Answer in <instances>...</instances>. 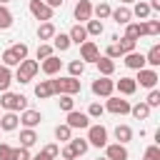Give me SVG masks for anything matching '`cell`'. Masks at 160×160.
I'll return each mask as SVG.
<instances>
[{
    "label": "cell",
    "instance_id": "ee69618b",
    "mask_svg": "<svg viewBox=\"0 0 160 160\" xmlns=\"http://www.w3.org/2000/svg\"><path fill=\"white\" fill-rule=\"evenodd\" d=\"M145 105H148V108H158V105H160V92L152 90V92L148 95V102H145Z\"/></svg>",
    "mask_w": 160,
    "mask_h": 160
},
{
    "label": "cell",
    "instance_id": "7c38bea8",
    "mask_svg": "<svg viewBox=\"0 0 160 160\" xmlns=\"http://www.w3.org/2000/svg\"><path fill=\"white\" fill-rule=\"evenodd\" d=\"M40 120H42V118H40V112H38V110H22V115H20V122H22L25 128H30V130H32Z\"/></svg>",
    "mask_w": 160,
    "mask_h": 160
},
{
    "label": "cell",
    "instance_id": "f546056e",
    "mask_svg": "<svg viewBox=\"0 0 160 160\" xmlns=\"http://www.w3.org/2000/svg\"><path fill=\"white\" fill-rule=\"evenodd\" d=\"M145 62H150L152 68H158V65H160V45H152V48H150V52H148Z\"/></svg>",
    "mask_w": 160,
    "mask_h": 160
},
{
    "label": "cell",
    "instance_id": "60d3db41",
    "mask_svg": "<svg viewBox=\"0 0 160 160\" xmlns=\"http://www.w3.org/2000/svg\"><path fill=\"white\" fill-rule=\"evenodd\" d=\"M160 32V22L158 20H148L145 22V35H158Z\"/></svg>",
    "mask_w": 160,
    "mask_h": 160
},
{
    "label": "cell",
    "instance_id": "e575fe53",
    "mask_svg": "<svg viewBox=\"0 0 160 160\" xmlns=\"http://www.w3.org/2000/svg\"><path fill=\"white\" fill-rule=\"evenodd\" d=\"M85 32H88V35H100V32H102V22H100V20H88Z\"/></svg>",
    "mask_w": 160,
    "mask_h": 160
},
{
    "label": "cell",
    "instance_id": "5bb4252c",
    "mask_svg": "<svg viewBox=\"0 0 160 160\" xmlns=\"http://www.w3.org/2000/svg\"><path fill=\"white\" fill-rule=\"evenodd\" d=\"M142 35H145V22H128V28H125V38L138 40V38H142Z\"/></svg>",
    "mask_w": 160,
    "mask_h": 160
},
{
    "label": "cell",
    "instance_id": "bcb514c9",
    "mask_svg": "<svg viewBox=\"0 0 160 160\" xmlns=\"http://www.w3.org/2000/svg\"><path fill=\"white\" fill-rule=\"evenodd\" d=\"M52 55V48L50 45H40L38 48V60H45V58H50Z\"/></svg>",
    "mask_w": 160,
    "mask_h": 160
},
{
    "label": "cell",
    "instance_id": "e0dca14e",
    "mask_svg": "<svg viewBox=\"0 0 160 160\" xmlns=\"http://www.w3.org/2000/svg\"><path fill=\"white\" fill-rule=\"evenodd\" d=\"M115 88H118L122 95H132L135 88H138V82H135V78H120V80L115 82Z\"/></svg>",
    "mask_w": 160,
    "mask_h": 160
},
{
    "label": "cell",
    "instance_id": "836d02e7",
    "mask_svg": "<svg viewBox=\"0 0 160 160\" xmlns=\"http://www.w3.org/2000/svg\"><path fill=\"white\" fill-rule=\"evenodd\" d=\"M70 130H72V128H68V125H58V128H55V138H58V140L70 142V138H72V135H70Z\"/></svg>",
    "mask_w": 160,
    "mask_h": 160
},
{
    "label": "cell",
    "instance_id": "3957f363",
    "mask_svg": "<svg viewBox=\"0 0 160 160\" xmlns=\"http://www.w3.org/2000/svg\"><path fill=\"white\" fill-rule=\"evenodd\" d=\"M52 88H55V92L75 95V92H80V80L78 78H60V80H52Z\"/></svg>",
    "mask_w": 160,
    "mask_h": 160
},
{
    "label": "cell",
    "instance_id": "6da1fadb",
    "mask_svg": "<svg viewBox=\"0 0 160 160\" xmlns=\"http://www.w3.org/2000/svg\"><path fill=\"white\" fill-rule=\"evenodd\" d=\"M0 105H2L8 112H18V110H25V108H28V98L20 95V92H2Z\"/></svg>",
    "mask_w": 160,
    "mask_h": 160
},
{
    "label": "cell",
    "instance_id": "ffe728a7",
    "mask_svg": "<svg viewBox=\"0 0 160 160\" xmlns=\"http://www.w3.org/2000/svg\"><path fill=\"white\" fill-rule=\"evenodd\" d=\"M18 122H20V118H18L15 112H5V115L0 118V128H2V130H8V132H10V130H15V128H18Z\"/></svg>",
    "mask_w": 160,
    "mask_h": 160
},
{
    "label": "cell",
    "instance_id": "f907efd6",
    "mask_svg": "<svg viewBox=\"0 0 160 160\" xmlns=\"http://www.w3.org/2000/svg\"><path fill=\"white\" fill-rule=\"evenodd\" d=\"M62 158H65V160H75L78 155H75V150H72L70 145H65V148H62Z\"/></svg>",
    "mask_w": 160,
    "mask_h": 160
},
{
    "label": "cell",
    "instance_id": "5b68a950",
    "mask_svg": "<svg viewBox=\"0 0 160 160\" xmlns=\"http://www.w3.org/2000/svg\"><path fill=\"white\" fill-rule=\"evenodd\" d=\"M30 12L38 18V20H52V8H48L45 2H40V0H30Z\"/></svg>",
    "mask_w": 160,
    "mask_h": 160
},
{
    "label": "cell",
    "instance_id": "d6a6232c",
    "mask_svg": "<svg viewBox=\"0 0 160 160\" xmlns=\"http://www.w3.org/2000/svg\"><path fill=\"white\" fill-rule=\"evenodd\" d=\"M68 70H70V78H78V75H82V70H85V62H82V60H72V62L68 65Z\"/></svg>",
    "mask_w": 160,
    "mask_h": 160
},
{
    "label": "cell",
    "instance_id": "83f0119b",
    "mask_svg": "<svg viewBox=\"0 0 160 160\" xmlns=\"http://www.w3.org/2000/svg\"><path fill=\"white\" fill-rule=\"evenodd\" d=\"M70 148L75 150V155H85L88 152V140H82V138H70Z\"/></svg>",
    "mask_w": 160,
    "mask_h": 160
},
{
    "label": "cell",
    "instance_id": "ab89813d",
    "mask_svg": "<svg viewBox=\"0 0 160 160\" xmlns=\"http://www.w3.org/2000/svg\"><path fill=\"white\" fill-rule=\"evenodd\" d=\"M110 12H112V10H110V5H108V2H100V5L95 8V15H98V20H102V18H108Z\"/></svg>",
    "mask_w": 160,
    "mask_h": 160
},
{
    "label": "cell",
    "instance_id": "4316f807",
    "mask_svg": "<svg viewBox=\"0 0 160 160\" xmlns=\"http://www.w3.org/2000/svg\"><path fill=\"white\" fill-rule=\"evenodd\" d=\"M135 42H138V40H130V38H120V42H115V45H118L120 55H128V52H135Z\"/></svg>",
    "mask_w": 160,
    "mask_h": 160
},
{
    "label": "cell",
    "instance_id": "44dd1931",
    "mask_svg": "<svg viewBox=\"0 0 160 160\" xmlns=\"http://www.w3.org/2000/svg\"><path fill=\"white\" fill-rule=\"evenodd\" d=\"M95 65H98V70L102 72V78L112 75V70H115V62H112L110 58H98V60H95Z\"/></svg>",
    "mask_w": 160,
    "mask_h": 160
},
{
    "label": "cell",
    "instance_id": "d6986e66",
    "mask_svg": "<svg viewBox=\"0 0 160 160\" xmlns=\"http://www.w3.org/2000/svg\"><path fill=\"white\" fill-rule=\"evenodd\" d=\"M35 95H38V98H50V95H55L52 80H42V82H38V85H35Z\"/></svg>",
    "mask_w": 160,
    "mask_h": 160
},
{
    "label": "cell",
    "instance_id": "4fadbf2b",
    "mask_svg": "<svg viewBox=\"0 0 160 160\" xmlns=\"http://www.w3.org/2000/svg\"><path fill=\"white\" fill-rule=\"evenodd\" d=\"M90 15H92V5H90L88 0H78V5H75V18H78V20H90Z\"/></svg>",
    "mask_w": 160,
    "mask_h": 160
},
{
    "label": "cell",
    "instance_id": "603a6c76",
    "mask_svg": "<svg viewBox=\"0 0 160 160\" xmlns=\"http://www.w3.org/2000/svg\"><path fill=\"white\" fill-rule=\"evenodd\" d=\"M68 38H70V42L82 45V42H85V38H88V32H85V28H82V25H75V28L70 30V35H68Z\"/></svg>",
    "mask_w": 160,
    "mask_h": 160
},
{
    "label": "cell",
    "instance_id": "d590c367",
    "mask_svg": "<svg viewBox=\"0 0 160 160\" xmlns=\"http://www.w3.org/2000/svg\"><path fill=\"white\" fill-rule=\"evenodd\" d=\"M10 50H12L15 55H18V60H20V62H22V60L28 58V45H25V42H18V45H12Z\"/></svg>",
    "mask_w": 160,
    "mask_h": 160
},
{
    "label": "cell",
    "instance_id": "8fae6325",
    "mask_svg": "<svg viewBox=\"0 0 160 160\" xmlns=\"http://www.w3.org/2000/svg\"><path fill=\"white\" fill-rule=\"evenodd\" d=\"M105 158H108V160H128V150H125V145L115 142V145H108Z\"/></svg>",
    "mask_w": 160,
    "mask_h": 160
},
{
    "label": "cell",
    "instance_id": "7402d4cb",
    "mask_svg": "<svg viewBox=\"0 0 160 160\" xmlns=\"http://www.w3.org/2000/svg\"><path fill=\"white\" fill-rule=\"evenodd\" d=\"M35 142H38L35 130H30V128H28V130H22V132H20V148H32Z\"/></svg>",
    "mask_w": 160,
    "mask_h": 160
},
{
    "label": "cell",
    "instance_id": "4dcf8cb0",
    "mask_svg": "<svg viewBox=\"0 0 160 160\" xmlns=\"http://www.w3.org/2000/svg\"><path fill=\"white\" fill-rule=\"evenodd\" d=\"M10 82H12V75H10V70H8V68H0V90H2V92H8Z\"/></svg>",
    "mask_w": 160,
    "mask_h": 160
},
{
    "label": "cell",
    "instance_id": "6f0895ef",
    "mask_svg": "<svg viewBox=\"0 0 160 160\" xmlns=\"http://www.w3.org/2000/svg\"><path fill=\"white\" fill-rule=\"evenodd\" d=\"M98 160H108V158H98Z\"/></svg>",
    "mask_w": 160,
    "mask_h": 160
},
{
    "label": "cell",
    "instance_id": "9c48e42d",
    "mask_svg": "<svg viewBox=\"0 0 160 160\" xmlns=\"http://www.w3.org/2000/svg\"><path fill=\"white\" fill-rule=\"evenodd\" d=\"M98 58H100V52H98V45L85 40V42L80 45V60H90V62H95Z\"/></svg>",
    "mask_w": 160,
    "mask_h": 160
},
{
    "label": "cell",
    "instance_id": "c3c4849f",
    "mask_svg": "<svg viewBox=\"0 0 160 160\" xmlns=\"http://www.w3.org/2000/svg\"><path fill=\"white\" fill-rule=\"evenodd\" d=\"M42 152L52 160V158H58V152H60V150H58V145H45V150H42Z\"/></svg>",
    "mask_w": 160,
    "mask_h": 160
},
{
    "label": "cell",
    "instance_id": "2e32d148",
    "mask_svg": "<svg viewBox=\"0 0 160 160\" xmlns=\"http://www.w3.org/2000/svg\"><path fill=\"white\" fill-rule=\"evenodd\" d=\"M60 65H62V60L55 58V55H50V58L42 60V72H45V75H55V72L60 70Z\"/></svg>",
    "mask_w": 160,
    "mask_h": 160
},
{
    "label": "cell",
    "instance_id": "7a4b0ae2",
    "mask_svg": "<svg viewBox=\"0 0 160 160\" xmlns=\"http://www.w3.org/2000/svg\"><path fill=\"white\" fill-rule=\"evenodd\" d=\"M38 70H40V65H38L35 60H22L20 68H18V72H15V80H18V82H30Z\"/></svg>",
    "mask_w": 160,
    "mask_h": 160
},
{
    "label": "cell",
    "instance_id": "cb8c5ba5",
    "mask_svg": "<svg viewBox=\"0 0 160 160\" xmlns=\"http://www.w3.org/2000/svg\"><path fill=\"white\" fill-rule=\"evenodd\" d=\"M130 112H132L135 120H145V118L150 115V108H148L145 102H138V105H130Z\"/></svg>",
    "mask_w": 160,
    "mask_h": 160
},
{
    "label": "cell",
    "instance_id": "ac0fdd59",
    "mask_svg": "<svg viewBox=\"0 0 160 160\" xmlns=\"http://www.w3.org/2000/svg\"><path fill=\"white\" fill-rule=\"evenodd\" d=\"M110 15L115 18V22H118V25H128V22H130V18H132V10L122 5V8H118V10H112Z\"/></svg>",
    "mask_w": 160,
    "mask_h": 160
},
{
    "label": "cell",
    "instance_id": "8d00e7d4",
    "mask_svg": "<svg viewBox=\"0 0 160 160\" xmlns=\"http://www.w3.org/2000/svg\"><path fill=\"white\" fill-rule=\"evenodd\" d=\"M2 62H5V68H10V65H20V60H18V55H15L12 50H5V52H2Z\"/></svg>",
    "mask_w": 160,
    "mask_h": 160
},
{
    "label": "cell",
    "instance_id": "277c9868",
    "mask_svg": "<svg viewBox=\"0 0 160 160\" xmlns=\"http://www.w3.org/2000/svg\"><path fill=\"white\" fill-rule=\"evenodd\" d=\"M88 145L105 148V145H108V130H105L102 125H90V128H88Z\"/></svg>",
    "mask_w": 160,
    "mask_h": 160
},
{
    "label": "cell",
    "instance_id": "db71d44e",
    "mask_svg": "<svg viewBox=\"0 0 160 160\" xmlns=\"http://www.w3.org/2000/svg\"><path fill=\"white\" fill-rule=\"evenodd\" d=\"M30 160H50V158H48L45 152H38V155H35V158H30Z\"/></svg>",
    "mask_w": 160,
    "mask_h": 160
},
{
    "label": "cell",
    "instance_id": "ba28073f",
    "mask_svg": "<svg viewBox=\"0 0 160 160\" xmlns=\"http://www.w3.org/2000/svg\"><path fill=\"white\" fill-rule=\"evenodd\" d=\"M68 128H90V120H88V115L85 112H75V110H70L68 112Z\"/></svg>",
    "mask_w": 160,
    "mask_h": 160
},
{
    "label": "cell",
    "instance_id": "74e56055",
    "mask_svg": "<svg viewBox=\"0 0 160 160\" xmlns=\"http://www.w3.org/2000/svg\"><path fill=\"white\" fill-rule=\"evenodd\" d=\"M132 15H138V18H148V15H150V5H148V2H138L135 10H132Z\"/></svg>",
    "mask_w": 160,
    "mask_h": 160
},
{
    "label": "cell",
    "instance_id": "30bf717a",
    "mask_svg": "<svg viewBox=\"0 0 160 160\" xmlns=\"http://www.w3.org/2000/svg\"><path fill=\"white\" fill-rule=\"evenodd\" d=\"M108 110L115 112V115H125V112H130V102L122 100V98H110L108 100Z\"/></svg>",
    "mask_w": 160,
    "mask_h": 160
},
{
    "label": "cell",
    "instance_id": "d4e9b609",
    "mask_svg": "<svg viewBox=\"0 0 160 160\" xmlns=\"http://www.w3.org/2000/svg\"><path fill=\"white\" fill-rule=\"evenodd\" d=\"M115 138L120 140V145H125V142L132 140V130H130L128 125H118V128H115Z\"/></svg>",
    "mask_w": 160,
    "mask_h": 160
},
{
    "label": "cell",
    "instance_id": "1f68e13d",
    "mask_svg": "<svg viewBox=\"0 0 160 160\" xmlns=\"http://www.w3.org/2000/svg\"><path fill=\"white\" fill-rule=\"evenodd\" d=\"M55 48H58L60 52H65V50L70 48V38H68V35H62V32H60V35L55 32Z\"/></svg>",
    "mask_w": 160,
    "mask_h": 160
},
{
    "label": "cell",
    "instance_id": "f6af8a7d",
    "mask_svg": "<svg viewBox=\"0 0 160 160\" xmlns=\"http://www.w3.org/2000/svg\"><path fill=\"white\" fill-rule=\"evenodd\" d=\"M102 110H105V108H102L100 102H92V105L88 108V115H90V118H100V115H102Z\"/></svg>",
    "mask_w": 160,
    "mask_h": 160
},
{
    "label": "cell",
    "instance_id": "7dc6e473",
    "mask_svg": "<svg viewBox=\"0 0 160 160\" xmlns=\"http://www.w3.org/2000/svg\"><path fill=\"white\" fill-rule=\"evenodd\" d=\"M12 160H30V152H28V148H18Z\"/></svg>",
    "mask_w": 160,
    "mask_h": 160
},
{
    "label": "cell",
    "instance_id": "f1b7e54d",
    "mask_svg": "<svg viewBox=\"0 0 160 160\" xmlns=\"http://www.w3.org/2000/svg\"><path fill=\"white\" fill-rule=\"evenodd\" d=\"M10 25H12V12L5 5H0V30H8Z\"/></svg>",
    "mask_w": 160,
    "mask_h": 160
},
{
    "label": "cell",
    "instance_id": "8992f818",
    "mask_svg": "<svg viewBox=\"0 0 160 160\" xmlns=\"http://www.w3.org/2000/svg\"><path fill=\"white\" fill-rule=\"evenodd\" d=\"M112 90H115V82H112V80H108V78H98V80H92V92H95V95L110 98Z\"/></svg>",
    "mask_w": 160,
    "mask_h": 160
},
{
    "label": "cell",
    "instance_id": "484cf974",
    "mask_svg": "<svg viewBox=\"0 0 160 160\" xmlns=\"http://www.w3.org/2000/svg\"><path fill=\"white\" fill-rule=\"evenodd\" d=\"M38 38H40V40H50V38H55V25H52V22H42V25L38 28Z\"/></svg>",
    "mask_w": 160,
    "mask_h": 160
},
{
    "label": "cell",
    "instance_id": "11a10c76",
    "mask_svg": "<svg viewBox=\"0 0 160 160\" xmlns=\"http://www.w3.org/2000/svg\"><path fill=\"white\" fill-rule=\"evenodd\" d=\"M120 2H135V0H120Z\"/></svg>",
    "mask_w": 160,
    "mask_h": 160
},
{
    "label": "cell",
    "instance_id": "9f6ffc18",
    "mask_svg": "<svg viewBox=\"0 0 160 160\" xmlns=\"http://www.w3.org/2000/svg\"><path fill=\"white\" fill-rule=\"evenodd\" d=\"M0 2H10V0H0Z\"/></svg>",
    "mask_w": 160,
    "mask_h": 160
},
{
    "label": "cell",
    "instance_id": "52a82bcc",
    "mask_svg": "<svg viewBox=\"0 0 160 160\" xmlns=\"http://www.w3.org/2000/svg\"><path fill=\"white\" fill-rule=\"evenodd\" d=\"M135 82H140L142 88H152L155 90V85H158V72L155 70H138V78H135Z\"/></svg>",
    "mask_w": 160,
    "mask_h": 160
},
{
    "label": "cell",
    "instance_id": "f5cc1de1",
    "mask_svg": "<svg viewBox=\"0 0 160 160\" xmlns=\"http://www.w3.org/2000/svg\"><path fill=\"white\" fill-rule=\"evenodd\" d=\"M148 5H150V10H160V0H150Z\"/></svg>",
    "mask_w": 160,
    "mask_h": 160
},
{
    "label": "cell",
    "instance_id": "681fc988",
    "mask_svg": "<svg viewBox=\"0 0 160 160\" xmlns=\"http://www.w3.org/2000/svg\"><path fill=\"white\" fill-rule=\"evenodd\" d=\"M105 58H110V60H112V58H120V50H118V45H110V48L105 50Z\"/></svg>",
    "mask_w": 160,
    "mask_h": 160
},
{
    "label": "cell",
    "instance_id": "f35d334b",
    "mask_svg": "<svg viewBox=\"0 0 160 160\" xmlns=\"http://www.w3.org/2000/svg\"><path fill=\"white\" fill-rule=\"evenodd\" d=\"M15 158V148H10V145H0V160H12Z\"/></svg>",
    "mask_w": 160,
    "mask_h": 160
},
{
    "label": "cell",
    "instance_id": "b9f144b4",
    "mask_svg": "<svg viewBox=\"0 0 160 160\" xmlns=\"http://www.w3.org/2000/svg\"><path fill=\"white\" fill-rule=\"evenodd\" d=\"M72 105H75V100H72V95H62V98H60V110H65V112H70V110H72Z\"/></svg>",
    "mask_w": 160,
    "mask_h": 160
},
{
    "label": "cell",
    "instance_id": "7bdbcfd3",
    "mask_svg": "<svg viewBox=\"0 0 160 160\" xmlns=\"http://www.w3.org/2000/svg\"><path fill=\"white\" fill-rule=\"evenodd\" d=\"M145 160H160V148L158 145H150L145 150Z\"/></svg>",
    "mask_w": 160,
    "mask_h": 160
},
{
    "label": "cell",
    "instance_id": "816d5d0a",
    "mask_svg": "<svg viewBox=\"0 0 160 160\" xmlns=\"http://www.w3.org/2000/svg\"><path fill=\"white\" fill-rule=\"evenodd\" d=\"M45 5H48V8H60V5H62V0H48Z\"/></svg>",
    "mask_w": 160,
    "mask_h": 160
},
{
    "label": "cell",
    "instance_id": "9a60e30c",
    "mask_svg": "<svg viewBox=\"0 0 160 160\" xmlns=\"http://www.w3.org/2000/svg\"><path fill=\"white\" fill-rule=\"evenodd\" d=\"M125 65L132 68V70H142V68H145V55H140V52H128V55H125Z\"/></svg>",
    "mask_w": 160,
    "mask_h": 160
}]
</instances>
